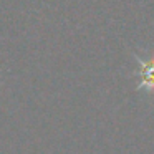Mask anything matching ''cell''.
I'll list each match as a JSON object with an SVG mask.
<instances>
[{
  "label": "cell",
  "instance_id": "6da1fadb",
  "mask_svg": "<svg viewBox=\"0 0 154 154\" xmlns=\"http://www.w3.org/2000/svg\"><path fill=\"white\" fill-rule=\"evenodd\" d=\"M141 65V83L139 88L146 91H151L154 88V58H149V60H143V58H137Z\"/></svg>",
  "mask_w": 154,
  "mask_h": 154
}]
</instances>
